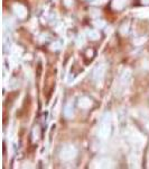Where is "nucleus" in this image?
<instances>
[{"label":"nucleus","instance_id":"nucleus-4","mask_svg":"<svg viewBox=\"0 0 149 169\" xmlns=\"http://www.w3.org/2000/svg\"><path fill=\"white\" fill-rule=\"evenodd\" d=\"M130 77H131V74H130V70H125L122 76L120 77V84H119V89L120 91H125L127 86H128L129 81H130Z\"/></svg>","mask_w":149,"mask_h":169},{"label":"nucleus","instance_id":"nucleus-1","mask_svg":"<svg viewBox=\"0 0 149 169\" xmlns=\"http://www.w3.org/2000/svg\"><path fill=\"white\" fill-rule=\"evenodd\" d=\"M110 133H111V115L105 114L99 126V136L102 140H105L110 136Z\"/></svg>","mask_w":149,"mask_h":169},{"label":"nucleus","instance_id":"nucleus-11","mask_svg":"<svg viewBox=\"0 0 149 169\" xmlns=\"http://www.w3.org/2000/svg\"><path fill=\"white\" fill-rule=\"evenodd\" d=\"M94 25L96 27H99V28H102V27L104 26L105 24H104V22H102V20H99V22L96 20V22H94Z\"/></svg>","mask_w":149,"mask_h":169},{"label":"nucleus","instance_id":"nucleus-16","mask_svg":"<svg viewBox=\"0 0 149 169\" xmlns=\"http://www.w3.org/2000/svg\"><path fill=\"white\" fill-rule=\"evenodd\" d=\"M144 5H149V0H141Z\"/></svg>","mask_w":149,"mask_h":169},{"label":"nucleus","instance_id":"nucleus-8","mask_svg":"<svg viewBox=\"0 0 149 169\" xmlns=\"http://www.w3.org/2000/svg\"><path fill=\"white\" fill-rule=\"evenodd\" d=\"M98 163H99V167H103V168H107V167H110L112 165V161L110 159H107V158H100L98 160Z\"/></svg>","mask_w":149,"mask_h":169},{"label":"nucleus","instance_id":"nucleus-15","mask_svg":"<svg viewBox=\"0 0 149 169\" xmlns=\"http://www.w3.org/2000/svg\"><path fill=\"white\" fill-rule=\"evenodd\" d=\"M64 2H65V5H66V6H72V5H73V0H64Z\"/></svg>","mask_w":149,"mask_h":169},{"label":"nucleus","instance_id":"nucleus-9","mask_svg":"<svg viewBox=\"0 0 149 169\" xmlns=\"http://www.w3.org/2000/svg\"><path fill=\"white\" fill-rule=\"evenodd\" d=\"M125 1H127V0H113L112 6H113L114 9H121V8H123V6H125Z\"/></svg>","mask_w":149,"mask_h":169},{"label":"nucleus","instance_id":"nucleus-13","mask_svg":"<svg viewBox=\"0 0 149 169\" xmlns=\"http://www.w3.org/2000/svg\"><path fill=\"white\" fill-rule=\"evenodd\" d=\"M105 1H107V0H94L93 3H94V5H102V3H104Z\"/></svg>","mask_w":149,"mask_h":169},{"label":"nucleus","instance_id":"nucleus-5","mask_svg":"<svg viewBox=\"0 0 149 169\" xmlns=\"http://www.w3.org/2000/svg\"><path fill=\"white\" fill-rule=\"evenodd\" d=\"M14 11L15 14L17 15L18 18H25L26 15H27V9H26L23 5H15Z\"/></svg>","mask_w":149,"mask_h":169},{"label":"nucleus","instance_id":"nucleus-14","mask_svg":"<svg viewBox=\"0 0 149 169\" xmlns=\"http://www.w3.org/2000/svg\"><path fill=\"white\" fill-rule=\"evenodd\" d=\"M34 135H36V139L39 136V128H35V130H34Z\"/></svg>","mask_w":149,"mask_h":169},{"label":"nucleus","instance_id":"nucleus-17","mask_svg":"<svg viewBox=\"0 0 149 169\" xmlns=\"http://www.w3.org/2000/svg\"><path fill=\"white\" fill-rule=\"evenodd\" d=\"M146 128H147L149 130V123H147V124H146Z\"/></svg>","mask_w":149,"mask_h":169},{"label":"nucleus","instance_id":"nucleus-10","mask_svg":"<svg viewBox=\"0 0 149 169\" xmlns=\"http://www.w3.org/2000/svg\"><path fill=\"white\" fill-rule=\"evenodd\" d=\"M86 35H88V37L90 40H98L99 37H100L98 32H96V30H93V29L88 30V32H86Z\"/></svg>","mask_w":149,"mask_h":169},{"label":"nucleus","instance_id":"nucleus-6","mask_svg":"<svg viewBox=\"0 0 149 169\" xmlns=\"http://www.w3.org/2000/svg\"><path fill=\"white\" fill-rule=\"evenodd\" d=\"M92 106V100L89 97H81L78 99V107L82 109H88Z\"/></svg>","mask_w":149,"mask_h":169},{"label":"nucleus","instance_id":"nucleus-3","mask_svg":"<svg viewBox=\"0 0 149 169\" xmlns=\"http://www.w3.org/2000/svg\"><path fill=\"white\" fill-rule=\"evenodd\" d=\"M105 70H107V67H105V64H100L98 67L95 68L94 71H93V80L95 82H100V81L103 79L105 74Z\"/></svg>","mask_w":149,"mask_h":169},{"label":"nucleus","instance_id":"nucleus-2","mask_svg":"<svg viewBox=\"0 0 149 169\" xmlns=\"http://www.w3.org/2000/svg\"><path fill=\"white\" fill-rule=\"evenodd\" d=\"M76 153H78V151L73 145H66V147H63V149L61 150L60 157L64 161H70L76 157Z\"/></svg>","mask_w":149,"mask_h":169},{"label":"nucleus","instance_id":"nucleus-7","mask_svg":"<svg viewBox=\"0 0 149 169\" xmlns=\"http://www.w3.org/2000/svg\"><path fill=\"white\" fill-rule=\"evenodd\" d=\"M64 115L66 116V117L71 118L73 115H74V112H73V106H72L71 103H68V104H66V106H65L64 108Z\"/></svg>","mask_w":149,"mask_h":169},{"label":"nucleus","instance_id":"nucleus-12","mask_svg":"<svg viewBox=\"0 0 149 169\" xmlns=\"http://www.w3.org/2000/svg\"><path fill=\"white\" fill-rule=\"evenodd\" d=\"M60 47H61V43L60 42H55V43L52 44V49L53 50H58Z\"/></svg>","mask_w":149,"mask_h":169}]
</instances>
